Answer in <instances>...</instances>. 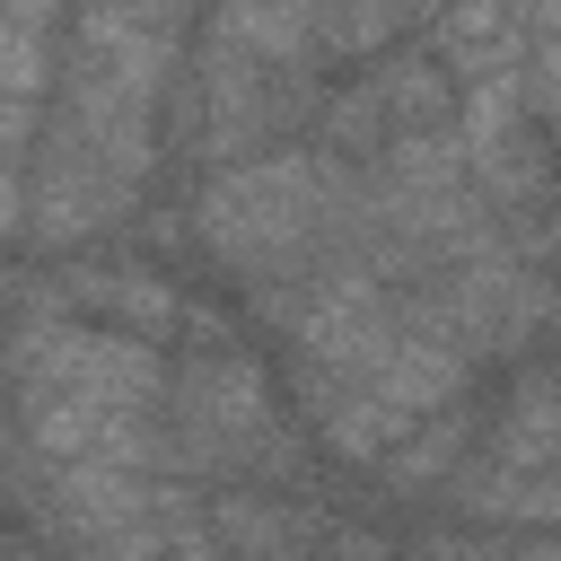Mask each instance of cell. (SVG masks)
<instances>
[{"instance_id": "6da1fadb", "label": "cell", "mask_w": 561, "mask_h": 561, "mask_svg": "<svg viewBox=\"0 0 561 561\" xmlns=\"http://www.w3.org/2000/svg\"><path fill=\"white\" fill-rule=\"evenodd\" d=\"M18 447L44 465H140L158 473L167 456V359L140 333L88 324L61 298L26 289L18 307Z\"/></svg>"}, {"instance_id": "7a4b0ae2", "label": "cell", "mask_w": 561, "mask_h": 561, "mask_svg": "<svg viewBox=\"0 0 561 561\" xmlns=\"http://www.w3.org/2000/svg\"><path fill=\"white\" fill-rule=\"evenodd\" d=\"M351 193H359V175L342 167V149H272V158H237L219 184H202L193 228L245 289L280 298L316 272Z\"/></svg>"}, {"instance_id": "3957f363", "label": "cell", "mask_w": 561, "mask_h": 561, "mask_svg": "<svg viewBox=\"0 0 561 561\" xmlns=\"http://www.w3.org/2000/svg\"><path fill=\"white\" fill-rule=\"evenodd\" d=\"M167 456L184 473H280L289 465V421L272 394V368L254 351H193L167 377Z\"/></svg>"}, {"instance_id": "277c9868", "label": "cell", "mask_w": 561, "mask_h": 561, "mask_svg": "<svg viewBox=\"0 0 561 561\" xmlns=\"http://www.w3.org/2000/svg\"><path fill=\"white\" fill-rule=\"evenodd\" d=\"M70 316H88V324H114V333H140V342H167L175 333V280H158V272H140V263H70L61 272V289H53Z\"/></svg>"}, {"instance_id": "5b68a950", "label": "cell", "mask_w": 561, "mask_h": 561, "mask_svg": "<svg viewBox=\"0 0 561 561\" xmlns=\"http://www.w3.org/2000/svg\"><path fill=\"white\" fill-rule=\"evenodd\" d=\"M438 61H447L465 88L526 70V0H447V18H438Z\"/></svg>"}, {"instance_id": "8992f818", "label": "cell", "mask_w": 561, "mask_h": 561, "mask_svg": "<svg viewBox=\"0 0 561 561\" xmlns=\"http://www.w3.org/2000/svg\"><path fill=\"white\" fill-rule=\"evenodd\" d=\"M447 491H456V508H465V517H500V526H561V473H552V465H508V456H491V465L456 473Z\"/></svg>"}, {"instance_id": "52a82bcc", "label": "cell", "mask_w": 561, "mask_h": 561, "mask_svg": "<svg viewBox=\"0 0 561 561\" xmlns=\"http://www.w3.org/2000/svg\"><path fill=\"white\" fill-rule=\"evenodd\" d=\"M491 456H508V465H552V473H561V359H543V368L517 377L508 412L491 421Z\"/></svg>"}, {"instance_id": "ba28073f", "label": "cell", "mask_w": 561, "mask_h": 561, "mask_svg": "<svg viewBox=\"0 0 561 561\" xmlns=\"http://www.w3.org/2000/svg\"><path fill=\"white\" fill-rule=\"evenodd\" d=\"M473 438V421H465V403L456 412H438L430 421V438H403V447H386L377 456V473L394 482V491H438V482H456V447Z\"/></svg>"}, {"instance_id": "9c48e42d", "label": "cell", "mask_w": 561, "mask_h": 561, "mask_svg": "<svg viewBox=\"0 0 561 561\" xmlns=\"http://www.w3.org/2000/svg\"><path fill=\"white\" fill-rule=\"evenodd\" d=\"M333 561H394V552H386V543H368V535H342V543H333Z\"/></svg>"}, {"instance_id": "30bf717a", "label": "cell", "mask_w": 561, "mask_h": 561, "mask_svg": "<svg viewBox=\"0 0 561 561\" xmlns=\"http://www.w3.org/2000/svg\"><path fill=\"white\" fill-rule=\"evenodd\" d=\"M535 26H543V35H561V0H535Z\"/></svg>"}, {"instance_id": "8fae6325", "label": "cell", "mask_w": 561, "mask_h": 561, "mask_svg": "<svg viewBox=\"0 0 561 561\" xmlns=\"http://www.w3.org/2000/svg\"><path fill=\"white\" fill-rule=\"evenodd\" d=\"M552 184H561V140H552Z\"/></svg>"}]
</instances>
